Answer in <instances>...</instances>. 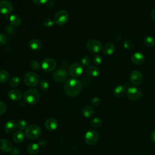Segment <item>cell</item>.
Masks as SVG:
<instances>
[{
    "mask_svg": "<svg viewBox=\"0 0 155 155\" xmlns=\"http://www.w3.org/2000/svg\"><path fill=\"white\" fill-rule=\"evenodd\" d=\"M64 89L68 96L75 97L81 91L82 84L77 79H68L65 83Z\"/></svg>",
    "mask_w": 155,
    "mask_h": 155,
    "instance_id": "obj_1",
    "label": "cell"
},
{
    "mask_svg": "<svg viewBox=\"0 0 155 155\" xmlns=\"http://www.w3.org/2000/svg\"><path fill=\"white\" fill-rule=\"evenodd\" d=\"M40 99V94L35 88L27 90L24 94V100L25 102L30 105L37 104Z\"/></svg>",
    "mask_w": 155,
    "mask_h": 155,
    "instance_id": "obj_2",
    "label": "cell"
},
{
    "mask_svg": "<svg viewBox=\"0 0 155 155\" xmlns=\"http://www.w3.org/2000/svg\"><path fill=\"white\" fill-rule=\"evenodd\" d=\"M41 134V129L37 125H31L27 127L25 130V136L27 138L35 140L38 139Z\"/></svg>",
    "mask_w": 155,
    "mask_h": 155,
    "instance_id": "obj_3",
    "label": "cell"
},
{
    "mask_svg": "<svg viewBox=\"0 0 155 155\" xmlns=\"http://www.w3.org/2000/svg\"><path fill=\"white\" fill-rule=\"evenodd\" d=\"M24 81L27 86L33 87L38 84L39 81V77L35 72L29 71L25 74L24 77Z\"/></svg>",
    "mask_w": 155,
    "mask_h": 155,
    "instance_id": "obj_4",
    "label": "cell"
},
{
    "mask_svg": "<svg viewBox=\"0 0 155 155\" xmlns=\"http://www.w3.org/2000/svg\"><path fill=\"white\" fill-rule=\"evenodd\" d=\"M69 18L68 13L65 10H59L58 11L54 17V22L58 25L61 26L65 25Z\"/></svg>",
    "mask_w": 155,
    "mask_h": 155,
    "instance_id": "obj_5",
    "label": "cell"
},
{
    "mask_svg": "<svg viewBox=\"0 0 155 155\" xmlns=\"http://www.w3.org/2000/svg\"><path fill=\"white\" fill-rule=\"evenodd\" d=\"M99 134L94 130H91L88 131L84 137L85 142L88 145H93L99 140Z\"/></svg>",
    "mask_w": 155,
    "mask_h": 155,
    "instance_id": "obj_6",
    "label": "cell"
},
{
    "mask_svg": "<svg viewBox=\"0 0 155 155\" xmlns=\"http://www.w3.org/2000/svg\"><path fill=\"white\" fill-rule=\"evenodd\" d=\"M127 95L130 99L136 101L141 98L142 93L140 88L136 87H130L127 90Z\"/></svg>",
    "mask_w": 155,
    "mask_h": 155,
    "instance_id": "obj_7",
    "label": "cell"
},
{
    "mask_svg": "<svg viewBox=\"0 0 155 155\" xmlns=\"http://www.w3.org/2000/svg\"><path fill=\"white\" fill-rule=\"evenodd\" d=\"M101 42L96 39H92L89 40L87 43V49L91 53H97L99 52L102 49Z\"/></svg>",
    "mask_w": 155,
    "mask_h": 155,
    "instance_id": "obj_8",
    "label": "cell"
},
{
    "mask_svg": "<svg viewBox=\"0 0 155 155\" xmlns=\"http://www.w3.org/2000/svg\"><path fill=\"white\" fill-rule=\"evenodd\" d=\"M56 62L51 58H46L42 61L41 68L46 72H51L56 68Z\"/></svg>",
    "mask_w": 155,
    "mask_h": 155,
    "instance_id": "obj_9",
    "label": "cell"
},
{
    "mask_svg": "<svg viewBox=\"0 0 155 155\" xmlns=\"http://www.w3.org/2000/svg\"><path fill=\"white\" fill-rule=\"evenodd\" d=\"M68 73L72 77H78L83 73V67L79 63L72 64L68 68Z\"/></svg>",
    "mask_w": 155,
    "mask_h": 155,
    "instance_id": "obj_10",
    "label": "cell"
},
{
    "mask_svg": "<svg viewBox=\"0 0 155 155\" xmlns=\"http://www.w3.org/2000/svg\"><path fill=\"white\" fill-rule=\"evenodd\" d=\"M143 80L142 74L139 70H133L131 71L130 75V82L135 85H140Z\"/></svg>",
    "mask_w": 155,
    "mask_h": 155,
    "instance_id": "obj_11",
    "label": "cell"
},
{
    "mask_svg": "<svg viewBox=\"0 0 155 155\" xmlns=\"http://www.w3.org/2000/svg\"><path fill=\"white\" fill-rule=\"evenodd\" d=\"M13 11V5L10 2L7 0L0 1V13L7 15Z\"/></svg>",
    "mask_w": 155,
    "mask_h": 155,
    "instance_id": "obj_12",
    "label": "cell"
},
{
    "mask_svg": "<svg viewBox=\"0 0 155 155\" xmlns=\"http://www.w3.org/2000/svg\"><path fill=\"white\" fill-rule=\"evenodd\" d=\"M68 77V73L65 70L61 68L55 71L53 74V79L58 82H64L67 79Z\"/></svg>",
    "mask_w": 155,
    "mask_h": 155,
    "instance_id": "obj_13",
    "label": "cell"
},
{
    "mask_svg": "<svg viewBox=\"0 0 155 155\" xmlns=\"http://www.w3.org/2000/svg\"><path fill=\"white\" fill-rule=\"evenodd\" d=\"M58 123L57 120L53 117H50L47 119L44 123L45 128L48 131L55 130L58 127Z\"/></svg>",
    "mask_w": 155,
    "mask_h": 155,
    "instance_id": "obj_14",
    "label": "cell"
},
{
    "mask_svg": "<svg viewBox=\"0 0 155 155\" xmlns=\"http://www.w3.org/2000/svg\"><path fill=\"white\" fill-rule=\"evenodd\" d=\"M131 62L136 65H141L145 61V57L143 54L140 52H136L133 54L131 58Z\"/></svg>",
    "mask_w": 155,
    "mask_h": 155,
    "instance_id": "obj_15",
    "label": "cell"
},
{
    "mask_svg": "<svg viewBox=\"0 0 155 155\" xmlns=\"http://www.w3.org/2000/svg\"><path fill=\"white\" fill-rule=\"evenodd\" d=\"M12 149V145L11 142L5 139H0V151L2 153L10 152Z\"/></svg>",
    "mask_w": 155,
    "mask_h": 155,
    "instance_id": "obj_16",
    "label": "cell"
},
{
    "mask_svg": "<svg viewBox=\"0 0 155 155\" xmlns=\"http://www.w3.org/2000/svg\"><path fill=\"white\" fill-rule=\"evenodd\" d=\"M16 127V123L13 120H9L4 125V131L6 133L11 134L15 131Z\"/></svg>",
    "mask_w": 155,
    "mask_h": 155,
    "instance_id": "obj_17",
    "label": "cell"
},
{
    "mask_svg": "<svg viewBox=\"0 0 155 155\" xmlns=\"http://www.w3.org/2000/svg\"><path fill=\"white\" fill-rule=\"evenodd\" d=\"M40 150L39 145L36 143L29 144L27 147V151L30 155H35L39 153Z\"/></svg>",
    "mask_w": 155,
    "mask_h": 155,
    "instance_id": "obj_18",
    "label": "cell"
},
{
    "mask_svg": "<svg viewBox=\"0 0 155 155\" xmlns=\"http://www.w3.org/2000/svg\"><path fill=\"white\" fill-rule=\"evenodd\" d=\"M126 90L127 89L125 85H119L114 88L113 90V94L116 97H122L125 94Z\"/></svg>",
    "mask_w": 155,
    "mask_h": 155,
    "instance_id": "obj_19",
    "label": "cell"
},
{
    "mask_svg": "<svg viewBox=\"0 0 155 155\" xmlns=\"http://www.w3.org/2000/svg\"><path fill=\"white\" fill-rule=\"evenodd\" d=\"M115 45L112 43L106 44L102 48V52L105 55H111L115 51Z\"/></svg>",
    "mask_w": 155,
    "mask_h": 155,
    "instance_id": "obj_20",
    "label": "cell"
},
{
    "mask_svg": "<svg viewBox=\"0 0 155 155\" xmlns=\"http://www.w3.org/2000/svg\"><path fill=\"white\" fill-rule=\"evenodd\" d=\"M8 97L11 100L18 101L22 97L21 92L18 89H12L8 93Z\"/></svg>",
    "mask_w": 155,
    "mask_h": 155,
    "instance_id": "obj_21",
    "label": "cell"
},
{
    "mask_svg": "<svg viewBox=\"0 0 155 155\" xmlns=\"http://www.w3.org/2000/svg\"><path fill=\"white\" fill-rule=\"evenodd\" d=\"M86 72L88 75L91 77H97L99 74V68L93 65H90L87 67Z\"/></svg>",
    "mask_w": 155,
    "mask_h": 155,
    "instance_id": "obj_22",
    "label": "cell"
},
{
    "mask_svg": "<svg viewBox=\"0 0 155 155\" xmlns=\"http://www.w3.org/2000/svg\"><path fill=\"white\" fill-rule=\"evenodd\" d=\"M41 42L37 39H33L28 42L29 48L33 50H38L41 48Z\"/></svg>",
    "mask_w": 155,
    "mask_h": 155,
    "instance_id": "obj_23",
    "label": "cell"
},
{
    "mask_svg": "<svg viewBox=\"0 0 155 155\" xmlns=\"http://www.w3.org/2000/svg\"><path fill=\"white\" fill-rule=\"evenodd\" d=\"M12 138L15 142L19 143L24 140V134L21 130H18L14 133Z\"/></svg>",
    "mask_w": 155,
    "mask_h": 155,
    "instance_id": "obj_24",
    "label": "cell"
},
{
    "mask_svg": "<svg viewBox=\"0 0 155 155\" xmlns=\"http://www.w3.org/2000/svg\"><path fill=\"white\" fill-rule=\"evenodd\" d=\"M9 22L12 26L13 27H18L21 23V19L19 15H12L9 18Z\"/></svg>",
    "mask_w": 155,
    "mask_h": 155,
    "instance_id": "obj_25",
    "label": "cell"
},
{
    "mask_svg": "<svg viewBox=\"0 0 155 155\" xmlns=\"http://www.w3.org/2000/svg\"><path fill=\"white\" fill-rule=\"evenodd\" d=\"M94 113L93 108L90 105L85 106L82 109V114L85 117L88 118L91 117Z\"/></svg>",
    "mask_w": 155,
    "mask_h": 155,
    "instance_id": "obj_26",
    "label": "cell"
},
{
    "mask_svg": "<svg viewBox=\"0 0 155 155\" xmlns=\"http://www.w3.org/2000/svg\"><path fill=\"white\" fill-rule=\"evenodd\" d=\"M144 44L148 47H152L155 44V39L151 36H147L143 40Z\"/></svg>",
    "mask_w": 155,
    "mask_h": 155,
    "instance_id": "obj_27",
    "label": "cell"
},
{
    "mask_svg": "<svg viewBox=\"0 0 155 155\" xmlns=\"http://www.w3.org/2000/svg\"><path fill=\"white\" fill-rule=\"evenodd\" d=\"M9 78V74L7 71L5 70H0V83L6 82Z\"/></svg>",
    "mask_w": 155,
    "mask_h": 155,
    "instance_id": "obj_28",
    "label": "cell"
},
{
    "mask_svg": "<svg viewBox=\"0 0 155 155\" xmlns=\"http://www.w3.org/2000/svg\"><path fill=\"white\" fill-rule=\"evenodd\" d=\"M20 79L18 77L14 76L9 81V85L12 87H16L19 85Z\"/></svg>",
    "mask_w": 155,
    "mask_h": 155,
    "instance_id": "obj_29",
    "label": "cell"
},
{
    "mask_svg": "<svg viewBox=\"0 0 155 155\" xmlns=\"http://www.w3.org/2000/svg\"><path fill=\"white\" fill-rule=\"evenodd\" d=\"M90 125L93 127H99L102 125V120L99 117H94L90 121Z\"/></svg>",
    "mask_w": 155,
    "mask_h": 155,
    "instance_id": "obj_30",
    "label": "cell"
},
{
    "mask_svg": "<svg viewBox=\"0 0 155 155\" xmlns=\"http://www.w3.org/2000/svg\"><path fill=\"white\" fill-rule=\"evenodd\" d=\"M39 88L42 91H47L49 88V84L45 79H42L39 82Z\"/></svg>",
    "mask_w": 155,
    "mask_h": 155,
    "instance_id": "obj_31",
    "label": "cell"
},
{
    "mask_svg": "<svg viewBox=\"0 0 155 155\" xmlns=\"http://www.w3.org/2000/svg\"><path fill=\"white\" fill-rule=\"evenodd\" d=\"M27 123L25 120L21 119V120H19L17 121L16 126L21 130H25L27 128Z\"/></svg>",
    "mask_w": 155,
    "mask_h": 155,
    "instance_id": "obj_32",
    "label": "cell"
},
{
    "mask_svg": "<svg viewBox=\"0 0 155 155\" xmlns=\"http://www.w3.org/2000/svg\"><path fill=\"white\" fill-rule=\"evenodd\" d=\"M54 20H52L50 18H47L42 21V25L45 27H51L54 24Z\"/></svg>",
    "mask_w": 155,
    "mask_h": 155,
    "instance_id": "obj_33",
    "label": "cell"
},
{
    "mask_svg": "<svg viewBox=\"0 0 155 155\" xmlns=\"http://www.w3.org/2000/svg\"><path fill=\"white\" fill-rule=\"evenodd\" d=\"M82 65L84 67H88L90 66V64L91 63V59L88 56H84L81 60Z\"/></svg>",
    "mask_w": 155,
    "mask_h": 155,
    "instance_id": "obj_34",
    "label": "cell"
},
{
    "mask_svg": "<svg viewBox=\"0 0 155 155\" xmlns=\"http://www.w3.org/2000/svg\"><path fill=\"white\" fill-rule=\"evenodd\" d=\"M30 68L34 70H38L40 67V64L38 62V61H36V60H33L30 62Z\"/></svg>",
    "mask_w": 155,
    "mask_h": 155,
    "instance_id": "obj_35",
    "label": "cell"
},
{
    "mask_svg": "<svg viewBox=\"0 0 155 155\" xmlns=\"http://www.w3.org/2000/svg\"><path fill=\"white\" fill-rule=\"evenodd\" d=\"M134 44L131 41L127 40L124 42V47L127 50H130L133 48Z\"/></svg>",
    "mask_w": 155,
    "mask_h": 155,
    "instance_id": "obj_36",
    "label": "cell"
},
{
    "mask_svg": "<svg viewBox=\"0 0 155 155\" xmlns=\"http://www.w3.org/2000/svg\"><path fill=\"white\" fill-rule=\"evenodd\" d=\"M100 99L98 97H94L91 100V104L93 107H97L100 104Z\"/></svg>",
    "mask_w": 155,
    "mask_h": 155,
    "instance_id": "obj_37",
    "label": "cell"
},
{
    "mask_svg": "<svg viewBox=\"0 0 155 155\" xmlns=\"http://www.w3.org/2000/svg\"><path fill=\"white\" fill-rule=\"evenodd\" d=\"M93 62L96 64V65H99L101 64L102 62V58L101 57L100 55L99 54H96L93 56Z\"/></svg>",
    "mask_w": 155,
    "mask_h": 155,
    "instance_id": "obj_38",
    "label": "cell"
},
{
    "mask_svg": "<svg viewBox=\"0 0 155 155\" xmlns=\"http://www.w3.org/2000/svg\"><path fill=\"white\" fill-rule=\"evenodd\" d=\"M7 110V105L3 101H0V115L3 114Z\"/></svg>",
    "mask_w": 155,
    "mask_h": 155,
    "instance_id": "obj_39",
    "label": "cell"
},
{
    "mask_svg": "<svg viewBox=\"0 0 155 155\" xmlns=\"http://www.w3.org/2000/svg\"><path fill=\"white\" fill-rule=\"evenodd\" d=\"M7 41V38L6 36L2 33H0V46L4 45L6 44Z\"/></svg>",
    "mask_w": 155,
    "mask_h": 155,
    "instance_id": "obj_40",
    "label": "cell"
},
{
    "mask_svg": "<svg viewBox=\"0 0 155 155\" xmlns=\"http://www.w3.org/2000/svg\"><path fill=\"white\" fill-rule=\"evenodd\" d=\"M10 153V155H19L20 153V150L18 148H15L14 149L12 150Z\"/></svg>",
    "mask_w": 155,
    "mask_h": 155,
    "instance_id": "obj_41",
    "label": "cell"
},
{
    "mask_svg": "<svg viewBox=\"0 0 155 155\" xmlns=\"http://www.w3.org/2000/svg\"><path fill=\"white\" fill-rule=\"evenodd\" d=\"M33 2L36 5H42L47 2V0H33Z\"/></svg>",
    "mask_w": 155,
    "mask_h": 155,
    "instance_id": "obj_42",
    "label": "cell"
},
{
    "mask_svg": "<svg viewBox=\"0 0 155 155\" xmlns=\"http://www.w3.org/2000/svg\"><path fill=\"white\" fill-rule=\"evenodd\" d=\"M6 30L8 31V33H12L13 31H14V28L12 27V26H7L6 27Z\"/></svg>",
    "mask_w": 155,
    "mask_h": 155,
    "instance_id": "obj_43",
    "label": "cell"
},
{
    "mask_svg": "<svg viewBox=\"0 0 155 155\" xmlns=\"http://www.w3.org/2000/svg\"><path fill=\"white\" fill-rule=\"evenodd\" d=\"M150 137H151V140L155 143V130H154L151 133V136H150Z\"/></svg>",
    "mask_w": 155,
    "mask_h": 155,
    "instance_id": "obj_44",
    "label": "cell"
},
{
    "mask_svg": "<svg viewBox=\"0 0 155 155\" xmlns=\"http://www.w3.org/2000/svg\"><path fill=\"white\" fill-rule=\"evenodd\" d=\"M46 142H47V141H46V140L45 139H41L40 140H39V146L41 145V146H44V145H45V144L46 143Z\"/></svg>",
    "mask_w": 155,
    "mask_h": 155,
    "instance_id": "obj_45",
    "label": "cell"
},
{
    "mask_svg": "<svg viewBox=\"0 0 155 155\" xmlns=\"http://www.w3.org/2000/svg\"><path fill=\"white\" fill-rule=\"evenodd\" d=\"M151 16L155 21V8H154L151 11Z\"/></svg>",
    "mask_w": 155,
    "mask_h": 155,
    "instance_id": "obj_46",
    "label": "cell"
}]
</instances>
